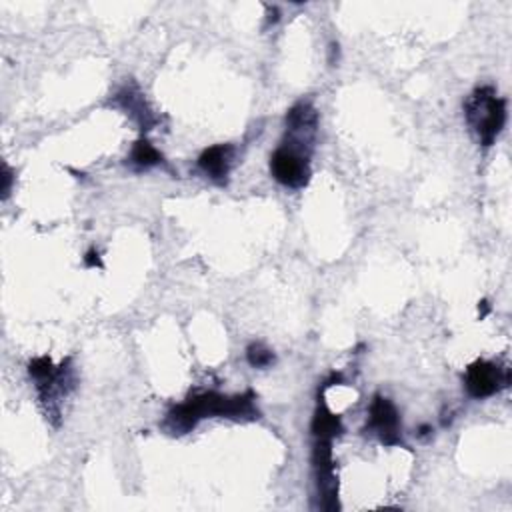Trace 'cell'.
<instances>
[{"mask_svg": "<svg viewBox=\"0 0 512 512\" xmlns=\"http://www.w3.org/2000/svg\"><path fill=\"white\" fill-rule=\"evenodd\" d=\"M233 418V421H259L260 411L256 408V395L246 390L243 395L226 397L218 392H201L191 397L186 403L176 405L168 411L162 429L175 437L191 432L202 418Z\"/></svg>", "mask_w": 512, "mask_h": 512, "instance_id": "obj_1", "label": "cell"}, {"mask_svg": "<svg viewBox=\"0 0 512 512\" xmlns=\"http://www.w3.org/2000/svg\"><path fill=\"white\" fill-rule=\"evenodd\" d=\"M465 116L468 126L479 136L484 149L497 142L507 123V100L497 97L492 87L476 89L465 102Z\"/></svg>", "mask_w": 512, "mask_h": 512, "instance_id": "obj_2", "label": "cell"}, {"mask_svg": "<svg viewBox=\"0 0 512 512\" xmlns=\"http://www.w3.org/2000/svg\"><path fill=\"white\" fill-rule=\"evenodd\" d=\"M270 175L286 189H304L311 181V149L285 141L272 152Z\"/></svg>", "mask_w": 512, "mask_h": 512, "instance_id": "obj_3", "label": "cell"}, {"mask_svg": "<svg viewBox=\"0 0 512 512\" xmlns=\"http://www.w3.org/2000/svg\"><path fill=\"white\" fill-rule=\"evenodd\" d=\"M312 468L317 492L322 510H338V482L335 474V460H332V440L314 439Z\"/></svg>", "mask_w": 512, "mask_h": 512, "instance_id": "obj_4", "label": "cell"}, {"mask_svg": "<svg viewBox=\"0 0 512 512\" xmlns=\"http://www.w3.org/2000/svg\"><path fill=\"white\" fill-rule=\"evenodd\" d=\"M366 432H371L372 437H377L387 447H405L403 422H400V414L390 398L380 395L372 398Z\"/></svg>", "mask_w": 512, "mask_h": 512, "instance_id": "obj_5", "label": "cell"}, {"mask_svg": "<svg viewBox=\"0 0 512 512\" xmlns=\"http://www.w3.org/2000/svg\"><path fill=\"white\" fill-rule=\"evenodd\" d=\"M510 369L491 361H476L466 369L465 387L473 398H489L510 387Z\"/></svg>", "mask_w": 512, "mask_h": 512, "instance_id": "obj_6", "label": "cell"}, {"mask_svg": "<svg viewBox=\"0 0 512 512\" xmlns=\"http://www.w3.org/2000/svg\"><path fill=\"white\" fill-rule=\"evenodd\" d=\"M74 371L71 361H64L61 366H56L53 374L37 380V392L40 405L45 406L48 421H53L55 426L61 422V400L74 388Z\"/></svg>", "mask_w": 512, "mask_h": 512, "instance_id": "obj_7", "label": "cell"}, {"mask_svg": "<svg viewBox=\"0 0 512 512\" xmlns=\"http://www.w3.org/2000/svg\"><path fill=\"white\" fill-rule=\"evenodd\" d=\"M319 128V113L312 102L301 100L294 107H290L286 113V134L288 141L303 144V147L312 149L314 136Z\"/></svg>", "mask_w": 512, "mask_h": 512, "instance_id": "obj_8", "label": "cell"}, {"mask_svg": "<svg viewBox=\"0 0 512 512\" xmlns=\"http://www.w3.org/2000/svg\"><path fill=\"white\" fill-rule=\"evenodd\" d=\"M236 149L233 144H215L207 150H202L199 157V168L207 175L212 183L225 186L228 183V175L235 166Z\"/></svg>", "mask_w": 512, "mask_h": 512, "instance_id": "obj_9", "label": "cell"}, {"mask_svg": "<svg viewBox=\"0 0 512 512\" xmlns=\"http://www.w3.org/2000/svg\"><path fill=\"white\" fill-rule=\"evenodd\" d=\"M116 102L121 105L128 115L134 116L136 121L141 123L142 131H149V128L155 124V115L150 113V108L147 107V100L136 89L126 87L116 95Z\"/></svg>", "mask_w": 512, "mask_h": 512, "instance_id": "obj_10", "label": "cell"}, {"mask_svg": "<svg viewBox=\"0 0 512 512\" xmlns=\"http://www.w3.org/2000/svg\"><path fill=\"white\" fill-rule=\"evenodd\" d=\"M311 431L314 439H329V440H335L343 434V422H340V418L335 413H330V408L324 403L322 397L319 398V406L317 413H314Z\"/></svg>", "mask_w": 512, "mask_h": 512, "instance_id": "obj_11", "label": "cell"}, {"mask_svg": "<svg viewBox=\"0 0 512 512\" xmlns=\"http://www.w3.org/2000/svg\"><path fill=\"white\" fill-rule=\"evenodd\" d=\"M162 155L155 149V144H150L147 139H141L134 142V147L131 150V158L128 162L136 168V170H149L155 168L158 165H162Z\"/></svg>", "mask_w": 512, "mask_h": 512, "instance_id": "obj_12", "label": "cell"}, {"mask_svg": "<svg viewBox=\"0 0 512 512\" xmlns=\"http://www.w3.org/2000/svg\"><path fill=\"white\" fill-rule=\"evenodd\" d=\"M246 361H249L252 369H269V366L277 363V356L262 343H252L246 348Z\"/></svg>", "mask_w": 512, "mask_h": 512, "instance_id": "obj_13", "label": "cell"}, {"mask_svg": "<svg viewBox=\"0 0 512 512\" xmlns=\"http://www.w3.org/2000/svg\"><path fill=\"white\" fill-rule=\"evenodd\" d=\"M3 199H6L8 194H11V189H13V181H14V173H13V168L6 165H3Z\"/></svg>", "mask_w": 512, "mask_h": 512, "instance_id": "obj_14", "label": "cell"}, {"mask_svg": "<svg viewBox=\"0 0 512 512\" xmlns=\"http://www.w3.org/2000/svg\"><path fill=\"white\" fill-rule=\"evenodd\" d=\"M84 267L87 269H102L105 264H102L100 259V252L97 249H90L87 254H84Z\"/></svg>", "mask_w": 512, "mask_h": 512, "instance_id": "obj_15", "label": "cell"}, {"mask_svg": "<svg viewBox=\"0 0 512 512\" xmlns=\"http://www.w3.org/2000/svg\"><path fill=\"white\" fill-rule=\"evenodd\" d=\"M418 437L421 439H424V437H429V434H432V426L431 424H421L418 426Z\"/></svg>", "mask_w": 512, "mask_h": 512, "instance_id": "obj_16", "label": "cell"}, {"mask_svg": "<svg viewBox=\"0 0 512 512\" xmlns=\"http://www.w3.org/2000/svg\"><path fill=\"white\" fill-rule=\"evenodd\" d=\"M338 61V45L332 42L330 45V64H335Z\"/></svg>", "mask_w": 512, "mask_h": 512, "instance_id": "obj_17", "label": "cell"}, {"mask_svg": "<svg viewBox=\"0 0 512 512\" xmlns=\"http://www.w3.org/2000/svg\"><path fill=\"white\" fill-rule=\"evenodd\" d=\"M479 312H481V319H484L486 314L491 312V304H489V301H482V303L479 304Z\"/></svg>", "mask_w": 512, "mask_h": 512, "instance_id": "obj_18", "label": "cell"}]
</instances>
